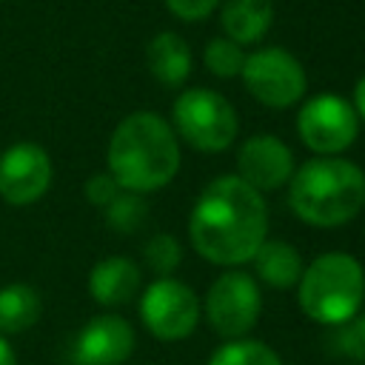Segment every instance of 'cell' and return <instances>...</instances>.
I'll list each match as a JSON object with an SVG mask.
<instances>
[{"label":"cell","instance_id":"obj_5","mask_svg":"<svg viewBox=\"0 0 365 365\" xmlns=\"http://www.w3.org/2000/svg\"><path fill=\"white\" fill-rule=\"evenodd\" d=\"M174 128L177 134L200 151H222L237 137L234 106L211 88H188L174 100Z\"/></svg>","mask_w":365,"mask_h":365},{"label":"cell","instance_id":"obj_19","mask_svg":"<svg viewBox=\"0 0 365 365\" xmlns=\"http://www.w3.org/2000/svg\"><path fill=\"white\" fill-rule=\"evenodd\" d=\"M148 217V205L140 194L134 191H120L108 205H106V220L114 231L120 234H128V231H137Z\"/></svg>","mask_w":365,"mask_h":365},{"label":"cell","instance_id":"obj_1","mask_svg":"<svg viewBox=\"0 0 365 365\" xmlns=\"http://www.w3.org/2000/svg\"><path fill=\"white\" fill-rule=\"evenodd\" d=\"M191 245L217 265H242L268 234V208L257 188L237 174L217 177L197 197L188 220Z\"/></svg>","mask_w":365,"mask_h":365},{"label":"cell","instance_id":"obj_9","mask_svg":"<svg viewBox=\"0 0 365 365\" xmlns=\"http://www.w3.org/2000/svg\"><path fill=\"white\" fill-rule=\"evenodd\" d=\"M140 317L157 339L177 342L197 328L200 299L185 282L160 277L145 288L140 299Z\"/></svg>","mask_w":365,"mask_h":365},{"label":"cell","instance_id":"obj_26","mask_svg":"<svg viewBox=\"0 0 365 365\" xmlns=\"http://www.w3.org/2000/svg\"><path fill=\"white\" fill-rule=\"evenodd\" d=\"M0 365H14V351L3 336H0Z\"/></svg>","mask_w":365,"mask_h":365},{"label":"cell","instance_id":"obj_17","mask_svg":"<svg viewBox=\"0 0 365 365\" xmlns=\"http://www.w3.org/2000/svg\"><path fill=\"white\" fill-rule=\"evenodd\" d=\"M40 317V297L34 288L14 282L0 288V331L3 334H20L31 328Z\"/></svg>","mask_w":365,"mask_h":365},{"label":"cell","instance_id":"obj_16","mask_svg":"<svg viewBox=\"0 0 365 365\" xmlns=\"http://www.w3.org/2000/svg\"><path fill=\"white\" fill-rule=\"evenodd\" d=\"M251 259H254L257 277L271 288H291L302 277V259L297 248L285 240H265Z\"/></svg>","mask_w":365,"mask_h":365},{"label":"cell","instance_id":"obj_3","mask_svg":"<svg viewBox=\"0 0 365 365\" xmlns=\"http://www.w3.org/2000/svg\"><path fill=\"white\" fill-rule=\"evenodd\" d=\"M291 211L317 228H336L354 220L365 205V174L356 163L314 157L294 168L288 180Z\"/></svg>","mask_w":365,"mask_h":365},{"label":"cell","instance_id":"obj_22","mask_svg":"<svg viewBox=\"0 0 365 365\" xmlns=\"http://www.w3.org/2000/svg\"><path fill=\"white\" fill-rule=\"evenodd\" d=\"M336 345L348 359L365 362V314H354L348 322L336 325Z\"/></svg>","mask_w":365,"mask_h":365},{"label":"cell","instance_id":"obj_2","mask_svg":"<svg viewBox=\"0 0 365 365\" xmlns=\"http://www.w3.org/2000/svg\"><path fill=\"white\" fill-rule=\"evenodd\" d=\"M177 168V134L160 114L134 111L114 128L108 140V174L123 191H157L174 180Z\"/></svg>","mask_w":365,"mask_h":365},{"label":"cell","instance_id":"obj_14","mask_svg":"<svg viewBox=\"0 0 365 365\" xmlns=\"http://www.w3.org/2000/svg\"><path fill=\"white\" fill-rule=\"evenodd\" d=\"M274 20L271 0H222L220 23L225 29V37L245 46L265 37Z\"/></svg>","mask_w":365,"mask_h":365},{"label":"cell","instance_id":"obj_23","mask_svg":"<svg viewBox=\"0 0 365 365\" xmlns=\"http://www.w3.org/2000/svg\"><path fill=\"white\" fill-rule=\"evenodd\" d=\"M120 191H123V188L117 185V180H114L111 174H94V177L86 182V197H88L94 205H100V208H106Z\"/></svg>","mask_w":365,"mask_h":365},{"label":"cell","instance_id":"obj_11","mask_svg":"<svg viewBox=\"0 0 365 365\" xmlns=\"http://www.w3.org/2000/svg\"><path fill=\"white\" fill-rule=\"evenodd\" d=\"M291 174H294V154L274 134H254L237 151V177L251 188H257L259 194L285 185Z\"/></svg>","mask_w":365,"mask_h":365},{"label":"cell","instance_id":"obj_21","mask_svg":"<svg viewBox=\"0 0 365 365\" xmlns=\"http://www.w3.org/2000/svg\"><path fill=\"white\" fill-rule=\"evenodd\" d=\"M182 259V251H180V242L171 237V234H154L148 242H145V262L151 265V271H157L160 277H168L177 271Z\"/></svg>","mask_w":365,"mask_h":365},{"label":"cell","instance_id":"obj_18","mask_svg":"<svg viewBox=\"0 0 365 365\" xmlns=\"http://www.w3.org/2000/svg\"><path fill=\"white\" fill-rule=\"evenodd\" d=\"M208 365H282L279 354L257 339H228L220 345Z\"/></svg>","mask_w":365,"mask_h":365},{"label":"cell","instance_id":"obj_12","mask_svg":"<svg viewBox=\"0 0 365 365\" xmlns=\"http://www.w3.org/2000/svg\"><path fill=\"white\" fill-rule=\"evenodd\" d=\"M134 351V331L117 314L94 317L77 336V359L83 365H120Z\"/></svg>","mask_w":365,"mask_h":365},{"label":"cell","instance_id":"obj_25","mask_svg":"<svg viewBox=\"0 0 365 365\" xmlns=\"http://www.w3.org/2000/svg\"><path fill=\"white\" fill-rule=\"evenodd\" d=\"M354 111L359 120H365V77H359V83L354 88Z\"/></svg>","mask_w":365,"mask_h":365},{"label":"cell","instance_id":"obj_20","mask_svg":"<svg viewBox=\"0 0 365 365\" xmlns=\"http://www.w3.org/2000/svg\"><path fill=\"white\" fill-rule=\"evenodd\" d=\"M202 60H205V66H208L211 74H217V77H237L242 71L245 51H242L240 43H234L228 37H214L205 46Z\"/></svg>","mask_w":365,"mask_h":365},{"label":"cell","instance_id":"obj_6","mask_svg":"<svg viewBox=\"0 0 365 365\" xmlns=\"http://www.w3.org/2000/svg\"><path fill=\"white\" fill-rule=\"evenodd\" d=\"M240 77L248 94L268 108H288L305 94V71L299 60L277 46L245 54Z\"/></svg>","mask_w":365,"mask_h":365},{"label":"cell","instance_id":"obj_10","mask_svg":"<svg viewBox=\"0 0 365 365\" xmlns=\"http://www.w3.org/2000/svg\"><path fill=\"white\" fill-rule=\"evenodd\" d=\"M51 160L34 143H14L0 154V197L11 205H29L46 194Z\"/></svg>","mask_w":365,"mask_h":365},{"label":"cell","instance_id":"obj_15","mask_svg":"<svg viewBox=\"0 0 365 365\" xmlns=\"http://www.w3.org/2000/svg\"><path fill=\"white\" fill-rule=\"evenodd\" d=\"M145 63L154 80L163 86H182L191 74V51L188 43L174 31H160L151 37L145 48Z\"/></svg>","mask_w":365,"mask_h":365},{"label":"cell","instance_id":"obj_8","mask_svg":"<svg viewBox=\"0 0 365 365\" xmlns=\"http://www.w3.org/2000/svg\"><path fill=\"white\" fill-rule=\"evenodd\" d=\"M297 131L317 157H336L356 140L359 117L348 100L336 94H317L299 108Z\"/></svg>","mask_w":365,"mask_h":365},{"label":"cell","instance_id":"obj_24","mask_svg":"<svg viewBox=\"0 0 365 365\" xmlns=\"http://www.w3.org/2000/svg\"><path fill=\"white\" fill-rule=\"evenodd\" d=\"M165 6H168V11H171L174 17L194 23V20L208 17V14L220 6V0H165Z\"/></svg>","mask_w":365,"mask_h":365},{"label":"cell","instance_id":"obj_13","mask_svg":"<svg viewBox=\"0 0 365 365\" xmlns=\"http://www.w3.org/2000/svg\"><path fill=\"white\" fill-rule=\"evenodd\" d=\"M88 291L100 305H125L140 291V268L125 257H108L91 268Z\"/></svg>","mask_w":365,"mask_h":365},{"label":"cell","instance_id":"obj_4","mask_svg":"<svg viewBox=\"0 0 365 365\" xmlns=\"http://www.w3.org/2000/svg\"><path fill=\"white\" fill-rule=\"evenodd\" d=\"M302 311L322 325H342L359 314L365 299V271L356 257L331 251L317 257L297 282Z\"/></svg>","mask_w":365,"mask_h":365},{"label":"cell","instance_id":"obj_7","mask_svg":"<svg viewBox=\"0 0 365 365\" xmlns=\"http://www.w3.org/2000/svg\"><path fill=\"white\" fill-rule=\"evenodd\" d=\"M259 285L245 271H225L214 279L205 297V317L211 328L225 339H242L259 317Z\"/></svg>","mask_w":365,"mask_h":365}]
</instances>
